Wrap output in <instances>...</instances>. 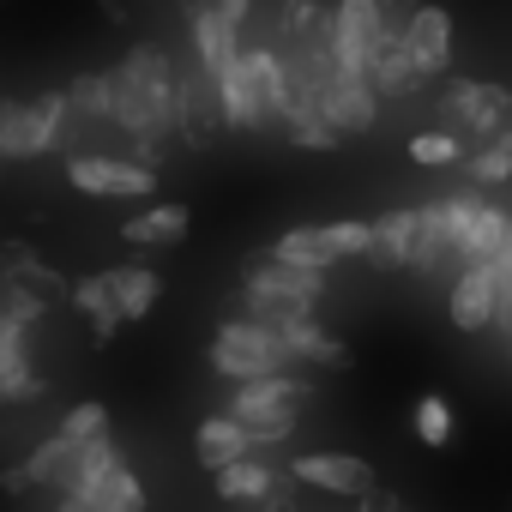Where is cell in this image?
<instances>
[{
	"label": "cell",
	"instance_id": "cell-1",
	"mask_svg": "<svg viewBox=\"0 0 512 512\" xmlns=\"http://www.w3.org/2000/svg\"><path fill=\"white\" fill-rule=\"evenodd\" d=\"M109 79H115V127L133 139L139 163H157L163 145L181 133V73L169 67L163 49L139 43L121 55V67Z\"/></svg>",
	"mask_w": 512,
	"mask_h": 512
},
{
	"label": "cell",
	"instance_id": "cell-2",
	"mask_svg": "<svg viewBox=\"0 0 512 512\" xmlns=\"http://www.w3.org/2000/svg\"><path fill=\"white\" fill-rule=\"evenodd\" d=\"M326 296V272H308V266H290L278 260V253H266V260H253L247 278H241V314L260 320V326H296V320H314Z\"/></svg>",
	"mask_w": 512,
	"mask_h": 512
},
{
	"label": "cell",
	"instance_id": "cell-3",
	"mask_svg": "<svg viewBox=\"0 0 512 512\" xmlns=\"http://www.w3.org/2000/svg\"><path fill=\"white\" fill-rule=\"evenodd\" d=\"M302 398L308 386L290 380V374H266V380H241L229 392V416L253 434V446H278L296 434V416H302Z\"/></svg>",
	"mask_w": 512,
	"mask_h": 512
},
{
	"label": "cell",
	"instance_id": "cell-4",
	"mask_svg": "<svg viewBox=\"0 0 512 512\" xmlns=\"http://www.w3.org/2000/svg\"><path fill=\"white\" fill-rule=\"evenodd\" d=\"M73 127V103L67 91H49V97H13L0 109V157L7 163H31L43 151H55Z\"/></svg>",
	"mask_w": 512,
	"mask_h": 512
},
{
	"label": "cell",
	"instance_id": "cell-5",
	"mask_svg": "<svg viewBox=\"0 0 512 512\" xmlns=\"http://www.w3.org/2000/svg\"><path fill=\"white\" fill-rule=\"evenodd\" d=\"M211 368L223 380H266V374H284L290 368V350H284V332L278 326H260V320H223L217 338H211Z\"/></svg>",
	"mask_w": 512,
	"mask_h": 512
},
{
	"label": "cell",
	"instance_id": "cell-6",
	"mask_svg": "<svg viewBox=\"0 0 512 512\" xmlns=\"http://www.w3.org/2000/svg\"><path fill=\"white\" fill-rule=\"evenodd\" d=\"M332 43H338V61L350 73H368L374 79V61L386 55L392 43V13L386 0H338L332 7Z\"/></svg>",
	"mask_w": 512,
	"mask_h": 512
},
{
	"label": "cell",
	"instance_id": "cell-7",
	"mask_svg": "<svg viewBox=\"0 0 512 512\" xmlns=\"http://www.w3.org/2000/svg\"><path fill=\"white\" fill-rule=\"evenodd\" d=\"M67 181L91 199H151L157 193V163L139 157H103V151H73Z\"/></svg>",
	"mask_w": 512,
	"mask_h": 512
},
{
	"label": "cell",
	"instance_id": "cell-8",
	"mask_svg": "<svg viewBox=\"0 0 512 512\" xmlns=\"http://www.w3.org/2000/svg\"><path fill=\"white\" fill-rule=\"evenodd\" d=\"M440 121L464 139H494V133H506V121H512V91H500V85H482V79H452L446 85V97H440Z\"/></svg>",
	"mask_w": 512,
	"mask_h": 512
},
{
	"label": "cell",
	"instance_id": "cell-9",
	"mask_svg": "<svg viewBox=\"0 0 512 512\" xmlns=\"http://www.w3.org/2000/svg\"><path fill=\"white\" fill-rule=\"evenodd\" d=\"M241 79H247V97H253V121H260V133H278L290 127V61L278 49H247L241 55Z\"/></svg>",
	"mask_w": 512,
	"mask_h": 512
},
{
	"label": "cell",
	"instance_id": "cell-10",
	"mask_svg": "<svg viewBox=\"0 0 512 512\" xmlns=\"http://www.w3.org/2000/svg\"><path fill=\"white\" fill-rule=\"evenodd\" d=\"M290 482L320 488V494H338V500H368L380 476L356 452H302V458H290Z\"/></svg>",
	"mask_w": 512,
	"mask_h": 512
},
{
	"label": "cell",
	"instance_id": "cell-11",
	"mask_svg": "<svg viewBox=\"0 0 512 512\" xmlns=\"http://www.w3.org/2000/svg\"><path fill=\"white\" fill-rule=\"evenodd\" d=\"M320 103H326V115H332L338 133H368V127L380 121V91H374V79H368V73H350L344 61L320 79Z\"/></svg>",
	"mask_w": 512,
	"mask_h": 512
},
{
	"label": "cell",
	"instance_id": "cell-12",
	"mask_svg": "<svg viewBox=\"0 0 512 512\" xmlns=\"http://www.w3.org/2000/svg\"><path fill=\"white\" fill-rule=\"evenodd\" d=\"M398 37H404V49H410V61H416L422 79H440L452 67V13L440 7V0L410 7V19L398 25Z\"/></svg>",
	"mask_w": 512,
	"mask_h": 512
},
{
	"label": "cell",
	"instance_id": "cell-13",
	"mask_svg": "<svg viewBox=\"0 0 512 512\" xmlns=\"http://www.w3.org/2000/svg\"><path fill=\"white\" fill-rule=\"evenodd\" d=\"M446 314H452L458 332L500 326V278H494V266H464L452 278V290H446Z\"/></svg>",
	"mask_w": 512,
	"mask_h": 512
},
{
	"label": "cell",
	"instance_id": "cell-14",
	"mask_svg": "<svg viewBox=\"0 0 512 512\" xmlns=\"http://www.w3.org/2000/svg\"><path fill=\"white\" fill-rule=\"evenodd\" d=\"M506 247H512V211L482 199V205L464 217V235H458V272H464V266H494Z\"/></svg>",
	"mask_w": 512,
	"mask_h": 512
},
{
	"label": "cell",
	"instance_id": "cell-15",
	"mask_svg": "<svg viewBox=\"0 0 512 512\" xmlns=\"http://www.w3.org/2000/svg\"><path fill=\"white\" fill-rule=\"evenodd\" d=\"M446 266H458V229H452L446 199H434V205H416V260H410V272L434 278Z\"/></svg>",
	"mask_w": 512,
	"mask_h": 512
},
{
	"label": "cell",
	"instance_id": "cell-16",
	"mask_svg": "<svg viewBox=\"0 0 512 512\" xmlns=\"http://www.w3.org/2000/svg\"><path fill=\"white\" fill-rule=\"evenodd\" d=\"M284 482L290 476L278 464H266L260 452L241 458V464H229V470H217V494L229 506H272V500H284Z\"/></svg>",
	"mask_w": 512,
	"mask_h": 512
},
{
	"label": "cell",
	"instance_id": "cell-17",
	"mask_svg": "<svg viewBox=\"0 0 512 512\" xmlns=\"http://www.w3.org/2000/svg\"><path fill=\"white\" fill-rule=\"evenodd\" d=\"M260 446H253V434L223 410V416H205L199 428H193V458L217 476V470H229V464H241V458H253Z\"/></svg>",
	"mask_w": 512,
	"mask_h": 512
},
{
	"label": "cell",
	"instance_id": "cell-18",
	"mask_svg": "<svg viewBox=\"0 0 512 512\" xmlns=\"http://www.w3.org/2000/svg\"><path fill=\"white\" fill-rule=\"evenodd\" d=\"M43 392L37 368H31V326H7L0 320V398L7 404H31Z\"/></svg>",
	"mask_w": 512,
	"mask_h": 512
},
{
	"label": "cell",
	"instance_id": "cell-19",
	"mask_svg": "<svg viewBox=\"0 0 512 512\" xmlns=\"http://www.w3.org/2000/svg\"><path fill=\"white\" fill-rule=\"evenodd\" d=\"M410 260H416V205H398V211L374 217V253H368V266L410 272Z\"/></svg>",
	"mask_w": 512,
	"mask_h": 512
},
{
	"label": "cell",
	"instance_id": "cell-20",
	"mask_svg": "<svg viewBox=\"0 0 512 512\" xmlns=\"http://www.w3.org/2000/svg\"><path fill=\"white\" fill-rule=\"evenodd\" d=\"M181 235H187V205H175V199L145 205L139 217L121 223V241H133V247H175Z\"/></svg>",
	"mask_w": 512,
	"mask_h": 512
},
{
	"label": "cell",
	"instance_id": "cell-21",
	"mask_svg": "<svg viewBox=\"0 0 512 512\" xmlns=\"http://www.w3.org/2000/svg\"><path fill=\"white\" fill-rule=\"evenodd\" d=\"M284 350H290V362H308V368H350V350L326 326H314V320L284 326Z\"/></svg>",
	"mask_w": 512,
	"mask_h": 512
},
{
	"label": "cell",
	"instance_id": "cell-22",
	"mask_svg": "<svg viewBox=\"0 0 512 512\" xmlns=\"http://www.w3.org/2000/svg\"><path fill=\"white\" fill-rule=\"evenodd\" d=\"M67 290H73V308L91 320L97 344H109V338H115V326L127 320V314H121V302H115V290H109V272H103V278H79V284H67Z\"/></svg>",
	"mask_w": 512,
	"mask_h": 512
},
{
	"label": "cell",
	"instance_id": "cell-23",
	"mask_svg": "<svg viewBox=\"0 0 512 512\" xmlns=\"http://www.w3.org/2000/svg\"><path fill=\"white\" fill-rule=\"evenodd\" d=\"M272 253H278V260H290V266H308V272H326V266H338V247H332L326 223H308V229H284V235L272 241Z\"/></svg>",
	"mask_w": 512,
	"mask_h": 512
},
{
	"label": "cell",
	"instance_id": "cell-24",
	"mask_svg": "<svg viewBox=\"0 0 512 512\" xmlns=\"http://www.w3.org/2000/svg\"><path fill=\"white\" fill-rule=\"evenodd\" d=\"M109 290H115V302H121L127 320H145L157 308V296H163V278L151 266H115L109 272Z\"/></svg>",
	"mask_w": 512,
	"mask_h": 512
},
{
	"label": "cell",
	"instance_id": "cell-25",
	"mask_svg": "<svg viewBox=\"0 0 512 512\" xmlns=\"http://www.w3.org/2000/svg\"><path fill=\"white\" fill-rule=\"evenodd\" d=\"M67 103H73V127L115 121V79H109V73H79V79L67 85Z\"/></svg>",
	"mask_w": 512,
	"mask_h": 512
},
{
	"label": "cell",
	"instance_id": "cell-26",
	"mask_svg": "<svg viewBox=\"0 0 512 512\" xmlns=\"http://www.w3.org/2000/svg\"><path fill=\"white\" fill-rule=\"evenodd\" d=\"M422 85V73H416V61H410V49H404V37L392 31V43H386V55L374 61V91L380 97H410Z\"/></svg>",
	"mask_w": 512,
	"mask_h": 512
},
{
	"label": "cell",
	"instance_id": "cell-27",
	"mask_svg": "<svg viewBox=\"0 0 512 512\" xmlns=\"http://www.w3.org/2000/svg\"><path fill=\"white\" fill-rule=\"evenodd\" d=\"M464 175H470L476 187H506V181H512V127L494 133V139H482V151L464 157Z\"/></svg>",
	"mask_w": 512,
	"mask_h": 512
},
{
	"label": "cell",
	"instance_id": "cell-28",
	"mask_svg": "<svg viewBox=\"0 0 512 512\" xmlns=\"http://www.w3.org/2000/svg\"><path fill=\"white\" fill-rule=\"evenodd\" d=\"M0 320L7 326H37V320H49V296L37 284H25V278H7L0 284Z\"/></svg>",
	"mask_w": 512,
	"mask_h": 512
},
{
	"label": "cell",
	"instance_id": "cell-29",
	"mask_svg": "<svg viewBox=\"0 0 512 512\" xmlns=\"http://www.w3.org/2000/svg\"><path fill=\"white\" fill-rule=\"evenodd\" d=\"M464 157L470 151H464V139L452 127H428V133L410 139V163H422V169H452V163L464 169Z\"/></svg>",
	"mask_w": 512,
	"mask_h": 512
},
{
	"label": "cell",
	"instance_id": "cell-30",
	"mask_svg": "<svg viewBox=\"0 0 512 512\" xmlns=\"http://www.w3.org/2000/svg\"><path fill=\"white\" fill-rule=\"evenodd\" d=\"M416 440H422V446H434V452L452 440V404H446L440 392L416 398Z\"/></svg>",
	"mask_w": 512,
	"mask_h": 512
},
{
	"label": "cell",
	"instance_id": "cell-31",
	"mask_svg": "<svg viewBox=\"0 0 512 512\" xmlns=\"http://www.w3.org/2000/svg\"><path fill=\"white\" fill-rule=\"evenodd\" d=\"M326 235H332V247H338V260H368V253H374V223H362V217L326 223Z\"/></svg>",
	"mask_w": 512,
	"mask_h": 512
},
{
	"label": "cell",
	"instance_id": "cell-32",
	"mask_svg": "<svg viewBox=\"0 0 512 512\" xmlns=\"http://www.w3.org/2000/svg\"><path fill=\"white\" fill-rule=\"evenodd\" d=\"M61 434H67V440H103V434H109V410H103L97 398H91V404H73L67 422H61Z\"/></svg>",
	"mask_w": 512,
	"mask_h": 512
},
{
	"label": "cell",
	"instance_id": "cell-33",
	"mask_svg": "<svg viewBox=\"0 0 512 512\" xmlns=\"http://www.w3.org/2000/svg\"><path fill=\"white\" fill-rule=\"evenodd\" d=\"M7 266H13V278L37 284L43 296H49V290H61V272H55V266H37V260H31V247H13V253H7Z\"/></svg>",
	"mask_w": 512,
	"mask_h": 512
},
{
	"label": "cell",
	"instance_id": "cell-34",
	"mask_svg": "<svg viewBox=\"0 0 512 512\" xmlns=\"http://www.w3.org/2000/svg\"><path fill=\"white\" fill-rule=\"evenodd\" d=\"M211 7H217L223 19H235V25H247V13H253V0H211Z\"/></svg>",
	"mask_w": 512,
	"mask_h": 512
},
{
	"label": "cell",
	"instance_id": "cell-35",
	"mask_svg": "<svg viewBox=\"0 0 512 512\" xmlns=\"http://www.w3.org/2000/svg\"><path fill=\"white\" fill-rule=\"evenodd\" d=\"M241 512H284V500H272V506H241Z\"/></svg>",
	"mask_w": 512,
	"mask_h": 512
},
{
	"label": "cell",
	"instance_id": "cell-36",
	"mask_svg": "<svg viewBox=\"0 0 512 512\" xmlns=\"http://www.w3.org/2000/svg\"><path fill=\"white\" fill-rule=\"evenodd\" d=\"M506 362H512V332H506Z\"/></svg>",
	"mask_w": 512,
	"mask_h": 512
},
{
	"label": "cell",
	"instance_id": "cell-37",
	"mask_svg": "<svg viewBox=\"0 0 512 512\" xmlns=\"http://www.w3.org/2000/svg\"><path fill=\"white\" fill-rule=\"evenodd\" d=\"M386 512H398V500H392V506H386Z\"/></svg>",
	"mask_w": 512,
	"mask_h": 512
}]
</instances>
